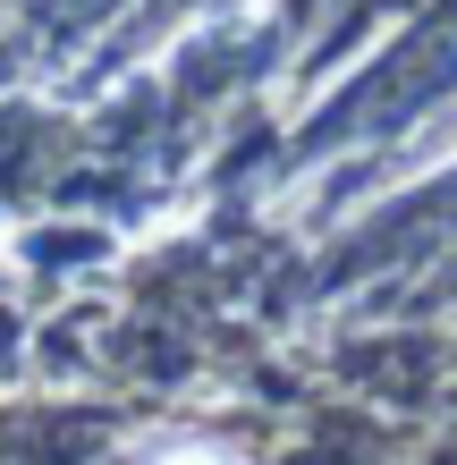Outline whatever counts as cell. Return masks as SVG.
<instances>
[{
	"instance_id": "obj_1",
	"label": "cell",
	"mask_w": 457,
	"mask_h": 465,
	"mask_svg": "<svg viewBox=\"0 0 457 465\" xmlns=\"http://www.w3.org/2000/svg\"><path fill=\"white\" fill-rule=\"evenodd\" d=\"M161 465H221V457H204V449H178V457H161Z\"/></svg>"
}]
</instances>
